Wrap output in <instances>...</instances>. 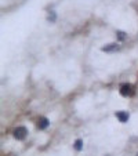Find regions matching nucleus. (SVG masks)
I'll return each mask as SVG.
<instances>
[{
    "label": "nucleus",
    "instance_id": "f257e3e1",
    "mask_svg": "<svg viewBox=\"0 0 138 156\" xmlns=\"http://www.w3.org/2000/svg\"><path fill=\"white\" fill-rule=\"evenodd\" d=\"M13 134H14V137L17 138V140H24V138L26 137V134H28V130H26V127L19 126L15 129Z\"/></svg>",
    "mask_w": 138,
    "mask_h": 156
},
{
    "label": "nucleus",
    "instance_id": "f03ea898",
    "mask_svg": "<svg viewBox=\"0 0 138 156\" xmlns=\"http://www.w3.org/2000/svg\"><path fill=\"white\" fill-rule=\"evenodd\" d=\"M120 94L123 97H127V95H131L133 94V86L128 83H123L120 86Z\"/></svg>",
    "mask_w": 138,
    "mask_h": 156
},
{
    "label": "nucleus",
    "instance_id": "7ed1b4c3",
    "mask_svg": "<svg viewBox=\"0 0 138 156\" xmlns=\"http://www.w3.org/2000/svg\"><path fill=\"white\" fill-rule=\"evenodd\" d=\"M119 48H120V46L117 43H109L106 46H104V47H101V50L105 51V53H111V51H116Z\"/></svg>",
    "mask_w": 138,
    "mask_h": 156
},
{
    "label": "nucleus",
    "instance_id": "20e7f679",
    "mask_svg": "<svg viewBox=\"0 0 138 156\" xmlns=\"http://www.w3.org/2000/svg\"><path fill=\"white\" fill-rule=\"evenodd\" d=\"M116 117L119 119L120 123H126L128 120V117H130V115L126 111H119V112H116Z\"/></svg>",
    "mask_w": 138,
    "mask_h": 156
},
{
    "label": "nucleus",
    "instance_id": "39448f33",
    "mask_svg": "<svg viewBox=\"0 0 138 156\" xmlns=\"http://www.w3.org/2000/svg\"><path fill=\"white\" fill-rule=\"evenodd\" d=\"M48 124H50V122H48L47 117L42 116V117H39V120H37V127H39L40 130H44V129H46Z\"/></svg>",
    "mask_w": 138,
    "mask_h": 156
},
{
    "label": "nucleus",
    "instance_id": "423d86ee",
    "mask_svg": "<svg viewBox=\"0 0 138 156\" xmlns=\"http://www.w3.org/2000/svg\"><path fill=\"white\" fill-rule=\"evenodd\" d=\"M75 149H76V151H82V149H83V140L77 138L76 141H75Z\"/></svg>",
    "mask_w": 138,
    "mask_h": 156
},
{
    "label": "nucleus",
    "instance_id": "0eeeda50",
    "mask_svg": "<svg viewBox=\"0 0 138 156\" xmlns=\"http://www.w3.org/2000/svg\"><path fill=\"white\" fill-rule=\"evenodd\" d=\"M117 37H119L120 40H124L126 39V33L122 32V30H117Z\"/></svg>",
    "mask_w": 138,
    "mask_h": 156
},
{
    "label": "nucleus",
    "instance_id": "6e6552de",
    "mask_svg": "<svg viewBox=\"0 0 138 156\" xmlns=\"http://www.w3.org/2000/svg\"><path fill=\"white\" fill-rule=\"evenodd\" d=\"M48 21H55V14H54V13H53L51 17H48Z\"/></svg>",
    "mask_w": 138,
    "mask_h": 156
},
{
    "label": "nucleus",
    "instance_id": "1a4fd4ad",
    "mask_svg": "<svg viewBox=\"0 0 138 156\" xmlns=\"http://www.w3.org/2000/svg\"><path fill=\"white\" fill-rule=\"evenodd\" d=\"M137 156H138V153H137Z\"/></svg>",
    "mask_w": 138,
    "mask_h": 156
}]
</instances>
